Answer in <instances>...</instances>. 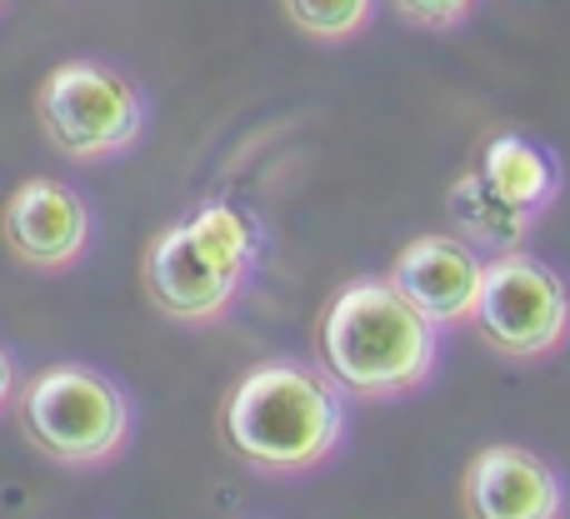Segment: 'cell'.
Listing matches in <instances>:
<instances>
[{
  "mask_svg": "<svg viewBox=\"0 0 570 519\" xmlns=\"http://www.w3.org/2000/svg\"><path fill=\"white\" fill-rule=\"evenodd\" d=\"M445 210H451V220H455V236L471 240L485 260L505 256V250H525V240H531V230H535L531 216H521V210H511L505 200L491 196V186L475 176V166L451 186Z\"/></svg>",
  "mask_w": 570,
  "mask_h": 519,
  "instance_id": "11",
  "label": "cell"
},
{
  "mask_svg": "<svg viewBox=\"0 0 570 519\" xmlns=\"http://www.w3.org/2000/svg\"><path fill=\"white\" fill-rule=\"evenodd\" d=\"M16 395H20V370H16V360H10V350L0 345V415L16 405Z\"/></svg>",
  "mask_w": 570,
  "mask_h": 519,
  "instance_id": "14",
  "label": "cell"
},
{
  "mask_svg": "<svg viewBox=\"0 0 570 519\" xmlns=\"http://www.w3.org/2000/svg\"><path fill=\"white\" fill-rule=\"evenodd\" d=\"M261 260V226L236 200H206L150 240L140 285L176 325H216L240 300Z\"/></svg>",
  "mask_w": 570,
  "mask_h": 519,
  "instance_id": "3",
  "label": "cell"
},
{
  "mask_svg": "<svg viewBox=\"0 0 570 519\" xmlns=\"http://www.w3.org/2000/svg\"><path fill=\"white\" fill-rule=\"evenodd\" d=\"M0 10H6V0H0Z\"/></svg>",
  "mask_w": 570,
  "mask_h": 519,
  "instance_id": "15",
  "label": "cell"
},
{
  "mask_svg": "<svg viewBox=\"0 0 570 519\" xmlns=\"http://www.w3.org/2000/svg\"><path fill=\"white\" fill-rule=\"evenodd\" d=\"M0 240L30 270H70L90 250V206L66 180H20L0 210Z\"/></svg>",
  "mask_w": 570,
  "mask_h": 519,
  "instance_id": "8",
  "label": "cell"
},
{
  "mask_svg": "<svg viewBox=\"0 0 570 519\" xmlns=\"http://www.w3.org/2000/svg\"><path fill=\"white\" fill-rule=\"evenodd\" d=\"M391 280L431 325L461 330L475 320V305H481L485 256L465 236H415L395 256Z\"/></svg>",
  "mask_w": 570,
  "mask_h": 519,
  "instance_id": "9",
  "label": "cell"
},
{
  "mask_svg": "<svg viewBox=\"0 0 570 519\" xmlns=\"http://www.w3.org/2000/svg\"><path fill=\"white\" fill-rule=\"evenodd\" d=\"M475 330L505 360H546L570 335V285L556 265L531 250H505L485 260Z\"/></svg>",
  "mask_w": 570,
  "mask_h": 519,
  "instance_id": "6",
  "label": "cell"
},
{
  "mask_svg": "<svg viewBox=\"0 0 570 519\" xmlns=\"http://www.w3.org/2000/svg\"><path fill=\"white\" fill-rule=\"evenodd\" d=\"M36 120L66 160L96 166L146 136V96L106 60H60L36 90Z\"/></svg>",
  "mask_w": 570,
  "mask_h": 519,
  "instance_id": "5",
  "label": "cell"
},
{
  "mask_svg": "<svg viewBox=\"0 0 570 519\" xmlns=\"http://www.w3.org/2000/svg\"><path fill=\"white\" fill-rule=\"evenodd\" d=\"M471 6L475 0H391L395 16L421 26V30H455L465 16H471Z\"/></svg>",
  "mask_w": 570,
  "mask_h": 519,
  "instance_id": "13",
  "label": "cell"
},
{
  "mask_svg": "<svg viewBox=\"0 0 570 519\" xmlns=\"http://www.w3.org/2000/svg\"><path fill=\"white\" fill-rule=\"evenodd\" d=\"M475 176L491 186L495 200H505L511 210L541 220L546 210L561 196V160H556L551 146L531 136H515V130H501L481 146L475 156Z\"/></svg>",
  "mask_w": 570,
  "mask_h": 519,
  "instance_id": "10",
  "label": "cell"
},
{
  "mask_svg": "<svg viewBox=\"0 0 570 519\" xmlns=\"http://www.w3.org/2000/svg\"><path fill=\"white\" fill-rule=\"evenodd\" d=\"M281 10L291 16V26L311 40H351L371 26L375 0H281Z\"/></svg>",
  "mask_w": 570,
  "mask_h": 519,
  "instance_id": "12",
  "label": "cell"
},
{
  "mask_svg": "<svg viewBox=\"0 0 570 519\" xmlns=\"http://www.w3.org/2000/svg\"><path fill=\"white\" fill-rule=\"evenodd\" d=\"M20 435L66 470L110 465L130 440V400L90 365H50L16 395Z\"/></svg>",
  "mask_w": 570,
  "mask_h": 519,
  "instance_id": "4",
  "label": "cell"
},
{
  "mask_svg": "<svg viewBox=\"0 0 570 519\" xmlns=\"http://www.w3.org/2000/svg\"><path fill=\"white\" fill-rule=\"evenodd\" d=\"M220 440L261 475L321 470L345 440V390L305 360H261L230 385Z\"/></svg>",
  "mask_w": 570,
  "mask_h": 519,
  "instance_id": "2",
  "label": "cell"
},
{
  "mask_svg": "<svg viewBox=\"0 0 570 519\" xmlns=\"http://www.w3.org/2000/svg\"><path fill=\"white\" fill-rule=\"evenodd\" d=\"M566 480L525 445H485L461 475L465 519H566Z\"/></svg>",
  "mask_w": 570,
  "mask_h": 519,
  "instance_id": "7",
  "label": "cell"
},
{
  "mask_svg": "<svg viewBox=\"0 0 570 519\" xmlns=\"http://www.w3.org/2000/svg\"><path fill=\"white\" fill-rule=\"evenodd\" d=\"M315 355L351 400H395L435 375L441 325L425 320L391 275H361L325 300Z\"/></svg>",
  "mask_w": 570,
  "mask_h": 519,
  "instance_id": "1",
  "label": "cell"
}]
</instances>
